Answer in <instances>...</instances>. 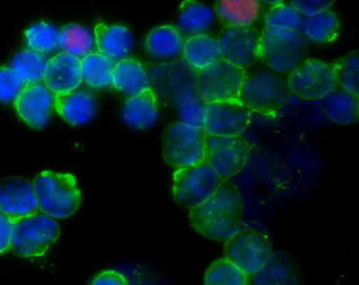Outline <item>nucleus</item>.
<instances>
[{"label":"nucleus","mask_w":359,"mask_h":285,"mask_svg":"<svg viewBox=\"0 0 359 285\" xmlns=\"http://www.w3.org/2000/svg\"><path fill=\"white\" fill-rule=\"evenodd\" d=\"M243 214L240 190L233 181L225 179L207 200L190 209L189 219L192 228L203 237L225 241L238 230Z\"/></svg>","instance_id":"f257e3e1"},{"label":"nucleus","mask_w":359,"mask_h":285,"mask_svg":"<svg viewBox=\"0 0 359 285\" xmlns=\"http://www.w3.org/2000/svg\"><path fill=\"white\" fill-rule=\"evenodd\" d=\"M149 86L158 100L178 109L188 102L199 97L196 86L197 71L183 59L145 67Z\"/></svg>","instance_id":"f03ea898"},{"label":"nucleus","mask_w":359,"mask_h":285,"mask_svg":"<svg viewBox=\"0 0 359 285\" xmlns=\"http://www.w3.org/2000/svg\"><path fill=\"white\" fill-rule=\"evenodd\" d=\"M309 50L299 30L264 26L260 34L259 59L276 72L289 74L306 60Z\"/></svg>","instance_id":"7ed1b4c3"},{"label":"nucleus","mask_w":359,"mask_h":285,"mask_svg":"<svg viewBox=\"0 0 359 285\" xmlns=\"http://www.w3.org/2000/svg\"><path fill=\"white\" fill-rule=\"evenodd\" d=\"M38 210L53 218H65L79 209L81 194L69 173L43 171L32 181Z\"/></svg>","instance_id":"20e7f679"},{"label":"nucleus","mask_w":359,"mask_h":285,"mask_svg":"<svg viewBox=\"0 0 359 285\" xmlns=\"http://www.w3.org/2000/svg\"><path fill=\"white\" fill-rule=\"evenodd\" d=\"M287 79L272 69L245 73L238 100L251 111L275 117L290 100Z\"/></svg>","instance_id":"39448f33"},{"label":"nucleus","mask_w":359,"mask_h":285,"mask_svg":"<svg viewBox=\"0 0 359 285\" xmlns=\"http://www.w3.org/2000/svg\"><path fill=\"white\" fill-rule=\"evenodd\" d=\"M207 133L204 128L180 121L168 125L163 132V157L170 167L178 169L205 160Z\"/></svg>","instance_id":"423d86ee"},{"label":"nucleus","mask_w":359,"mask_h":285,"mask_svg":"<svg viewBox=\"0 0 359 285\" xmlns=\"http://www.w3.org/2000/svg\"><path fill=\"white\" fill-rule=\"evenodd\" d=\"M60 232V227L53 218L37 212L13 224L11 249L21 257L41 256L57 241Z\"/></svg>","instance_id":"0eeeda50"},{"label":"nucleus","mask_w":359,"mask_h":285,"mask_svg":"<svg viewBox=\"0 0 359 285\" xmlns=\"http://www.w3.org/2000/svg\"><path fill=\"white\" fill-rule=\"evenodd\" d=\"M246 71L219 58L196 73L199 97L206 103L238 99Z\"/></svg>","instance_id":"6e6552de"},{"label":"nucleus","mask_w":359,"mask_h":285,"mask_svg":"<svg viewBox=\"0 0 359 285\" xmlns=\"http://www.w3.org/2000/svg\"><path fill=\"white\" fill-rule=\"evenodd\" d=\"M222 181L205 160L178 168L173 173V197L180 206L191 209L207 200Z\"/></svg>","instance_id":"1a4fd4ad"},{"label":"nucleus","mask_w":359,"mask_h":285,"mask_svg":"<svg viewBox=\"0 0 359 285\" xmlns=\"http://www.w3.org/2000/svg\"><path fill=\"white\" fill-rule=\"evenodd\" d=\"M272 252L268 236L260 230L243 228L225 240L224 257L250 277L266 262Z\"/></svg>","instance_id":"9d476101"},{"label":"nucleus","mask_w":359,"mask_h":285,"mask_svg":"<svg viewBox=\"0 0 359 285\" xmlns=\"http://www.w3.org/2000/svg\"><path fill=\"white\" fill-rule=\"evenodd\" d=\"M251 146L241 135L206 136L205 160L222 180L238 174L245 166Z\"/></svg>","instance_id":"9b49d317"},{"label":"nucleus","mask_w":359,"mask_h":285,"mask_svg":"<svg viewBox=\"0 0 359 285\" xmlns=\"http://www.w3.org/2000/svg\"><path fill=\"white\" fill-rule=\"evenodd\" d=\"M291 93L304 100L321 99L337 86L332 65L317 59H306L287 78Z\"/></svg>","instance_id":"f8f14e48"},{"label":"nucleus","mask_w":359,"mask_h":285,"mask_svg":"<svg viewBox=\"0 0 359 285\" xmlns=\"http://www.w3.org/2000/svg\"><path fill=\"white\" fill-rule=\"evenodd\" d=\"M259 39L252 25L224 27L217 39L220 58L245 70L259 60Z\"/></svg>","instance_id":"ddd939ff"},{"label":"nucleus","mask_w":359,"mask_h":285,"mask_svg":"<svg viewBox=\"0 0 359 285\" xmlns=\"http://www.w3.org/2000/svg\"><path fill=\"white\" fill-rule=\"evenodd\" d=\"M251 112L238 99L207 103L203 128L211 135H241L250 123Z\"/></svg>","instance_id":"4468645a"},{"label":"nucleus","mask_w":359,"mask_h":285,"mask_svg":"<svg viewBox=\"0 0 359 285\" xmlns=\"http://www.w3.org/2000/svg\"><path fill=\"white\" fill-rule=\"evenodd\" d=\"M0 211L14 224L38 212L32 184L21 176L0 180Z\"/></svg>","instance_id":"2eb2a0df"},{"label":"nucleus","mask_w":359,"mask_h":285,"mask_svg":"<svg viewBox=\"0 0 359 285\" xmlns=\"http://www.w3.org/2000/svg\"><path fill=\"white\" fill-rule=\"evenodd\" d=\"M20 118L29 126L41 129L50 118L54 94L41 82L26 84L14 101Z\"/></svg>","instance_id":"dca6fc26"},{"label":"nucleus","mask_w":359,"mask_h":285,"mask_svg":"<svg viewBox=\"0 0 359 285\" xmlns=\"http://www.w3.org/2000/svg\"><path fill=\"white\" fill-rule=\"evenodd\" d=\"M43 81L54 95L76 89L83 81L81 60L65 52L57 54L47 61Z\"/></svg>","instance_id":"f3484780"},{"label":"nucleus","mask_w":359,"mask_h":285,"mask_svg":"<svg viewBox=\"0 0 359 285\" xmlns=\"http://www.w3.org/2000/svg\"><path fill=\"white\" fill-rule=\"evenodd\" d=\"M250 280L257 285H298L302 284V276L297 263L290 254L276 251Z\"/></svg>","instance_id":"a211bd4d"},{"label":"nucleus","mask_w":359,"mask_h":285,"mask_svg":"<svg viewBox=\"0 0 359 285\" xmlns=\"http://www.w3.org/2000/svg\"><path fill=\"white\" fill-rule=\"evenodd\" d=\"M158 115V99L149 86L130 95L122 109L123 122L130 127L144 130L156 122Z\"/></svg>","instance_id":"6ab92c4d"},{"label":"nucleus","mask_w":359,"mask_h":285,"mask_svg":"<svg viewBox=\"0 0 359 285\" xmlns=\"http://www.w3.org/2000/svg\"><path fill=\"white\" fill-rule=\"evenodd\" d=\"M76 89L54 95V107L57 113L72 125H81L94 116L96 106L88 92Z\"/></svg>","instance_id":"aec40b11"},{"label":"nucleus","mask_w":359,"mask_h":285,"mask_svg":"<svg viewBox=\"0 0 359 285\" xmlns=\"http://www.w3.org/2000/svg\"><path fill=\"white\" fill-rule=\"evenodd\" d=\"M94 33L97 52L111 60L118 61L129 53L133 39L127 27L99 23Z\"/></svg>","instance_id":"412c9836"},{"label":"nucleus","mask_w":359,"mask_h":285,"mask_svg":"<svg viewBox=\"0 0 359 285\" xmlns=\"http://www.w3.org/2000/svg\"><path fill=\"white\" fill-rule=\"evenodd\" d=\"M321 109L330 120L342 125L355 123L359 116V95L337 86L321 99Z\"/></svg>","instance_id":"4be33fe9"},{"label":"nucleus","mask_w":359,"mask_h":285,"mask_svg":"<svg viewBox=\"0 0 359 285\" xmlns=\"http://www.w3.org/2000/svg\"><path fill=\"white\" fill-rule=\"evenodd\" d=\"M111 85L123 93L133 95L149 87L145 67L132 57H124L115 63Z\"/></svg>","instance_id":"5701e85b"},{"label":"nucleus","mask_w":359,"mask_h":285,"mask_svg":"<svg viewBox=\"0 0 359 285\" xmlns=\"http://www.w3.org/2000/svg\"><path fill=\"white\" fill-rule=\"evenodd\" d=\"M259 0H216L215 11L224 27L250 26L260 11Z\"/></svg>","instance_id":"b1692460"},{"label":"nucleus","mask_w":359,"mask_h":285,"mask_svg":"<svg viewBox=\"0 0 359 285\" xmlns=\"http://www.w3.org/2000/svg\"><path fill=\"white\" fill-rule=\"evenodd\" d=\"M180 29L173 25H162L153 29L145 39L147 53L158 59H168L177 55L183 46Z\"/></svg>","instance_id":"393cba45"},{"label":"nucleus","mask_w":359,"mask_h":285,"mask_svg":"<svg viewBox=\"0 0 359 285\" xmlns=\"http://www.w3.org/2000/svg\"><path fill=\"white\" fill-rule=\"evenodd\" d=\"M182 50L184 60L196 71L220 58L217 39L205 33L189 36Z\"/></svg>","instance_id":"a878e982"},{"label":"nucleus","mask_w":359,"mask_h":285,"mask_svg":"<svg viewBox=\"0 0 359 285\" xmlns=\"http://www.w3.org/2000/svg\"><path fill=\"white\" fill-rule=\"evenodd\" d=\"M339 30V21L337 15L328 9L304 15L301 29L307 39L320 43L334 41Z\"/></svg>","instance_id":"bb28decb"},{"label":"nucleus","mask_w":359,"mask_h":285,"mask_svg":"<svg viewBox=\"0 0 359 285\" xmlns=\"http://www.w3.org/2000/svg\"><path fill=\"white\" fill-rule=\"evenodd\" d=\"M212 19L211 10L196 0H184L180 6V27L191 35L204 33L212 23Z\"/></svg>","instance_id":"cd10ccee"},{"label":"nucleus","mask_w":359,"mask_h":285,"mask_svg":"<svg viewBox=\"0 0 359 285\" xmlns=\"http://www.w3.org/2000/svg\"><path fill=\"white\" fill-rule=\"evenodd\" d=\"M81 60L83 80L88 85L98 89L111 85L116 62L98 52H91Z\"/></svg>","instance_id":"c85d7f7f"},{"label":"nucleus","mask_w":359,"mask_h":285,"mask_svg":"<svg viewBox=\"0 0 359 285\" xmlns=\"http://www.w3.org/2000/svg\"><path fill=\"white\" fill-rule=\"evenodd\" d=\"M46 62L44 55L28 48L13 57L11 67L25 85L32 84L43 81Z\"/></svg>","instance_id":"c756f323"},{"label":"nucleus","mask_w":359,"mask_h":285,"mask_svg":"<svg viewBox=\"0 0 359 285\" xmlns=\"http://www.w3.org/2000/svg\"><path fill=\"white\" fill-rule=\"evenodd\" d=\"M93 45L90 32L77 24L65 25L59 34V46L63 52L80 60L91 53Z\"/></svg>","instance_id":"7c9ffc66"},{"label":"nucleus","mask_w":359,"mask_h":285,"mask_svg":"<svg viewBox=\"0 0 359 285\" xmlns=\"http://www.w3.org/2000/svg\"><path fill=\"white\" fill-rule=\"evenodd\" d=\"M250 276L241 270L226 257L214 261L207 269L204 284L206 285H247Z\"/></svg>","instance_id":"2f4dec72"},{"label":"nucleus","mask_w":359,"mask_h":285,"mask_svg":"<svg viewBox=\"0 0 359 285\" xmlns=\"http://www.w3.org/2000/svg\"><path fill=\"white\" fill-rule=\"evenodd\" d=\"M58 29L46 22H37L25 32V38L29 48L42 55L48 54L59 46Z\"/></svg>","instance_id":"473e14b6"},{"label":"nucleus","mask_w":359,"mask_h":285,"mask_svg":"<svg viewBox=\"0 0 359 285\" xmlns=\"http://www.w3.org/2000/svg\"><path fill=\"white\" fill-rule=\"evenodd\" d=\"M337 85L344 90L359 95V55L352 50L332 64Z\"/></svg>","instance_id":"72a5a7b5"},{"label":"nucleus","mask_w":359,"mask_h":285,"mask_svg":"<svg viewBox=\"0 0 359 285\" xmlns=\"http://www.w3.org/2000/svg\"><path fill=\"white\" fill-rule=\"evenodd\" d=\"M304 15L292 6L280 3L273 5L265 13L264 26L301 31Z\"/></svg>","instance_id":"f704fd0d"},{"label":"nucleus","mask_w":359,"mask_h":285,"mask_svg":"<svg viewBox=\"0 0 359 285\" xmlns=\"http://www.w3.org/2000/svg\"><path fill=\"white\" fill-rule=\"evenodd\" d=\"M24 85L11 67H0V102H14Z\"/></svg>","instance_id":"c9c22d12"},{"label":"nucleus","mask_w":359,"mask_h":285,"mask_svg":"<svg viewBox=\"0 0 359 285\" xmlns=\"http://www.w3.org/2000/svg\"><path fill=\"white\" fill-rule=\"evenodd\" d=\"M207 103L198 97L179 108L180 121L192 127L203 128Z\"/></svg>","instance_id":"e433bc0d"},{"label":"nucleus","mask_w":359,"mask_h":285,"mask_svg":"<svg viewBox=\"0 0 359 285\" xmlns=\"http://www.w3.org/2000/svg\"><path fill=\"white\" fill-rule=\"evenodd\" d=\"M334 0H291V6L304 15L328 9Z\"/></svg>","instance_id":"4c0bfd02"},{"label":"nucleus","mask_w":359,"mask_h":285,"mask_svg":"<svg viewBox=\"0 0 359 285\" xmlns=\"http://www.w3.org/2000/svg\"><path fill=\"white\" fill-rule=\"evenodd\" d=\"M90 284L94 285H126L128 283L126 278L120 272L115 270H105L97 274Z\"/></svg>","instance_id":"58836bf2"},{"label":"nucleus","mask_w":359,"mask_h":285,"mask_svg":"<svg viewBox=\"0 0 359 285\" xmlns=\"http://www.w3.org/2000/svg\"><path fill=\"white\" fill-rule=\"evenodd\" d=\"M13 223L0 211V254L11 249Z\"/></svg>","instance_id":"ea45409f"},{"label":"nucleus","mask_w":359,"mask_h":285,"mask_svg":"<svg viewBox=\"0 0 359 285\" xmlns=\"http://www.w3.org/2000/svg\"><path fill=\"white\" fill-rule=\"evenodd\" d=\"M266 4H269V5H275V4H280V3H283V1L284 0H259Z\"/></svg>","instance_id":"a19ab883"}]
</instances>
